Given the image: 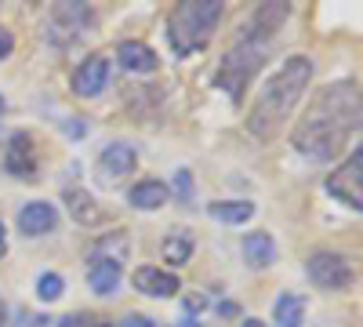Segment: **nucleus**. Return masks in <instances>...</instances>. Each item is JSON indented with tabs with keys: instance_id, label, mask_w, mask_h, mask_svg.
Listing matches in <instances>:
<instances>
[{
	"instance_id": "5701e85b",
	"label": "nucleus",
	"mask_w": 363,
	"mask_h": 327,
	"mask_svg": "<svg viewBox=\"0 0 363 327\" xmlns=\"http://www.w3.org/2000/svg\"><path fill=\"white\" fill-rule=\"evenodd\" d=\"M174 189H178L182 200H189V196H193V174H189V171H178V174H174Z\"/></svg>"
},
{
	"instance_id": "423d86ee",
	"label": "nucleus",
	"mask_w": 363,
	"mask_h": 327,
	"mask_svg": "<svg viewBox=\"0 0 363 327\" xmlns=\"http://www.w3.org/2000/svg\"><path fill=\"white\" fill-rule=\"evenodd\" d=\"M327 193L342 200L345 207H352V211H359V204H363V153L359 150L327 178Z\"/></svg>"
},
{
	"instance_id": "0eeeda50",
	"label": "nucleus",
	"mask_w": 363,
	"mask_h": 327,
	"mask_svg": "<svg viewBox=\"0 0 363 327\" xmlns=\"http://www.w3.org/2000/svg\"><path fill=\"white\" fill-rule=\"evenodd\" d=\"M309 280L327 291H342L352 284V265H349V258H342L335 251H316L309 258Z\"/></svg>"
},
{
	"instance_id": "20e7f679",
	"label": "nucleus",
	"mask_w": 363,
	"mask_h": 327,
	"mask_svg": "<svg viewBox=\"0 0 363 327\" xmlns=\"http://www.w3.org/2000/svg\"><path fill=\"white\" fill-rule=\"evenodd\" d=\"M222 18V0H186L167 18V37L178 58H189L200 48H207L211 33Z\"/></svg>"
},
{
	"instance_id": "b1692460",
	"label": "nucleus",
	"mask_w": 363,
	"mask_h": 327,
	"mask_svg": "<svg viewBox=\"0 0 363 327\" xmlns=\"http://www.w3.org/2000/svg\"><path fill=\"white\" fill-rule=\"evenodd\" d=\"M15 51V37H11V29H4L0 26V62H4V58Z\"/></svg>"
},
{
	"instance_id": "c756f323",
	"label": "nucleus",
	"mask_w": 363,
	"mask_h": 327,
	"mask_svg": "<svg viewBox=\"0 0 363 327\" xmlns=\"http://www.w3.org/2000/svg\"><path fill=\"white\" fill-rule=\"evenodd\" d=\"M182 327H196V320H193V316H186V320H182Z\"/></svg>"
},
{
	"instance_id": "7ed1b4c3",
	"label": "nucleus",
	"mask_w": 363,
	"mask_h": 327,
	"mask_svg": "<svg viewBox=\"0 0 363 327\" xmlns=\"http://www.w3.org/2000/svg\"><path fill=\"white\" fill-rule=\"evenodd\" d=\"M309 80H313V62H309V58L306 55L287 58V62L262 84L258 102H255L251 121H247L251 135H258V138H272V135H277L287 124V116L298 106V99H301V92H306Z\"/></svg>"
},
{
	"instance_id": "aec40b11",
	"label": "nucleus",
	"mask_w": 363,
	"mask_h": 327,
	"mask_svg": "<svg viewBox=\"0 0 363 327\" xmlns=\"http://www.w3.org/2000/svg\"><path fill=\"white\" fill-rule=\"evenodd\" d=\"M193 255V233L189 229H174L167 240H164V258L167 265H186Z\"/></svg>"
},
{
	"instance_id": "c85d7f7f",
	"label": "nucleus",
	"mask_w": 363,
	"mask_h": 327,
	"mask_svg": "<svg viewBox=\"0 0 363 327\" xmlns=\"http://www.w3.org/2000/svg\"><path fill=\"white\" fill-rule=\"evenodd\" d=\"M240 327H265V323H262V320H244Z\"/></svg>"
},
{
	"instance_id": "393cba45",
	"label": "nucleus",
	"mask_w": 363,
	"mask_h": 327,
	"mask_svg": "<svg viewBox=\"0 0 363 327\" xmlns=\"http://www.w3.org/2000/svg\"><path fill=\"white\" fill-rule=\"evenodd\" d=\"M116 327H157V320H149V316H124V320H120Z\"/></svg>"
},
{
	"instance_id": "7c9ffc66",
	"label": "nucleus",
	"mask_w": 363,
	"mask_h": 327,
	"mask_svg": "<svg viewBox=\"0 0 363 327\" xmlns=\"http://www.w3.org/2000/svg\"><path fill=\"white\" fill-rule=\"evenodd\" d=\"M0 109H4V99H0Z\"/></svg>"
},
{
	"instance_id": "bb28decb",
	"label": "nucleus",
	"mask_w": 363,
	"mask_h": 327,
	"mask_svg": "<svg viewBox=\"0 0 363 327\" xmlns=\"http://www.w3.org/2000/svg\"><path fill=\"white\" fill-rule=\"evenodd\" d=\"M218 313H222V316H236V313H240V306H236V302H222V306H218Z\"/></svg>"
},
{
	"instance_id": "a211bd4d",
	"label": "nucleus",
	"mask_w": 363,
	"mask_h": 327,
	"mask_svg": "<svg viewBox=\"0 0 363 327\" xmlns=\"http://www.w3.org/2000/svg\"><path fill=\"white\" fill-rule=\"evenodd\" d=\"M66 207H69V215L80 222V226H95L99 222V204H95V196L91 193H84V189H66Z\"/></svg>"
},
{
	"instance_id": "412c9836",
	"label": "nucleus",
	"mask_w": 363,
	"mask_h": 327,
	"mask_svg": "<svg viewBox=\"0 0 363 327\" xmlns=\"http://www.w3.org/2000/svg\"><path fill=\"white\" fill-rule=\"evenodd\" d=\"M91 258H102V262H124L128 258V236L116 233V236H106V240H99L95 248H91Z\"/></svg>"
},
{
	"instance_id": "9d476101",
	"label": "nucleus",
	"mask_w": 363,
	"mask_h": 327,
	"mask_svg": "<svg viewBox=\"0 0 363 327\" xmlns=\"http://www.w3.org/2000/svg\"><path fill=\"white\" fill-rule=\"evenodd\" d=\"M4 167L15 174V178H29L37 171V153H33V138H29L26 131L11 135L8 142V153H4Z\"/></svg>"
},
{
	"instance_id": "6ab92c4d",
	"label": "nucleus",
	"mask_w": 363,
	"mask_h": 327,
	"mask_svg": "<svg viewBox=\"0 0 363 327\" xmlns=\"http://www.w3.org/2000/svg\"><path fill=\"white\" fill-rule=\"evenodd\" d=\"M301 313H306V302L301 294H280L277 299V309H272V323L277 327H301Z\"/></svg>"
},
{
	"instance_id": "4468645a",
	"label": "nucleus",
	"mask_w": 363,
	"mask_h": 327,
	"mask_svg": "<svg viewBox=\"0 0 363 327\" xmlns=\"http://www.w3.org/2000/svg\"><path fill=\"white\" fill-rule=\"evenodd\" d=\"M167 196H171V189L164 182H157V178H145V182H138L128 193L131 207H138V211H160V207L167 204Z\"/></svg>"
},
{
	"instance_id": "f03ea898",
	"label": "nucleus",
	"mask_w": 363,
	"mask_h": 327,
	"mask_svg": "<svg viewBox=\"0 0 363 327\" xmlns=\"http://www.w3.org/2000/svg\"><path fill=\"white\" fill-rule=\"evenodd\" d=\"M287 15H291L287 4H265L262 11H255L251 26L244 29V37L236 40V48H229L225 62H222V70H218V87H222L233 102L244 99V87H247L251 77L258 73L269 40L277 37V29L287 22Z\"/></svg>"
},
{
	"instance_id": "39448f33",
	"label": "nucleus",
	"mask_w": 363,
	"mask_h": 327,
	"mask_svg": "<svg viewBox=\"0 0 363 327\" xmlns=\"http://www.w3.org/2000/svg\"><path fill=\"white\" fill-rule=\"evenodd\" d=\"M91 26H95V11H91L87 4H80V0H66V4L51 8V15H48L51 40L62 44V48L73 44V40H80Z\"/></svg>"
},
{
	"instance_id": "dca6fc26",
	"label": "nucleus",
	"mask_w": 363,
	"mask_h": 327,
	"mask_svg": "<svg viewBox=\"0 0 363 327\" xmlns=\"http://www.w3.org/2000/svg\"><path fill=\"white\" fill-rule=\"evenodd\" d=\"M87 284L95 294H116L120 287V265L116 262H102V258H91L87 262Z\"/></svg>"
},
{
	"instance_id": "4be33fe9",
	"label": "nucleus",
	"mask_w": 363,
	"mask_h": 327,
	"mask_svg": "<svg viewBox=\"0 0 363 327\" xmlns=\"http://www.w3.org/2000/svg\"><path fill=\"white\" fill-rule=\"evenodd\" d=\"M62 291H66V280L58 277V273H44L40 280H37V294L44 302H55V299H62Z\"/></svg>"
},
{
	"instance_id": "1a4fd4ad",
	"label": "nucleus",
	"mask_w": 363,
	"mask_h": 327,
	"mask_svg": "<svg viewBox=\"0 0 363 327\" xmlns=\"http://www.w3.org/2000/svg\"><path fill=\"white\" fill-rule=\"evenodd\" d=\"M135 164H138V157H135L131 145L116 142V145H106L102 150V157L95 164V174H99V182L113 186V182H120V178H128L135 171Z\"/></svg>"
},
{
	"instance_id": "f257e3e1",
	"label": "nucleus",
	"mask_w": 363,
	"mask_h": 327,
	"mask_svg": "<svg viewBox=\"0 0 363 327\" xmlns=\"http://www.w3.org/2000/svg\"><path fill=\"white\" fill-rule=\"evenodd\" d=\"M359 128V87L356 80H338L323 87L294 128V150L309 160H330L345 150L349 135Z\"/></svg>"
},
{
	"instance_id": "cd10ccee",
	"label": "nucleus",
	"mask_w": 363,
	"mask_h": 327,
	"mask_svg": "<svg viewBox=\"0 0 363 327\" xmlns=\"http://www.w3.org/2000/svg\"><path fill=\"white\" fill-rule=\"evenodd\" d=\"M8 255V233H4V222H0V258Z\"/></svg>"
},
{
	"instance_id": "6e6552de",
	"label": "nucleus",
	"mask_w": 363,
	"mask_h": 327,
	"mask_svg": "<svg viewBox=\"0 0 363 327\" xmlns=\"http://www.w3.org/2000/svg\"><path fill=\"white\" fill-rule=\"evenodd\" d=\"M106 84H109V62L102 55H87L84 62L73 70V95H80V99L102 95Z\"/></svg>"
},
{
	"instance_id": "ddd939ff",
	"label": "nucleus",
	"mask_w": 363,
	"mask_h": 327,
	"mask_svg": "<svg viewBox=\"0 0 363 327\" xmlns=\"http://www.w3.org/2000/svg\"><path fill=\"white\" fill-rule=\"evenodd\" d=\"M116 58L128 73H153L157 70V51L149 44H142V40H124L120 51H116Z\"/></svg>"
},
{
	"instance_id": "2eb2a0df",
	"label": "nucleus",
	"mask_w": 363,
	"mask_h": 327,
	"mask_svg": "<svg viewBox=\"0 0 363 327\" xmlns=\"http://www.w3.org/2000/svg\"><path fill=\"white\" fill-rule=\"evenodd\" d=\"M244 258L251 270H269L277 262V244H272L269 233H247L244 236Z\"/></svg>"
},
{
	"instance_id": "f8f14e48",
	"label": "nucleus",
	"mask_w": 363,
	"mask_h": 327,
	"mask_svg": "<svg viewBox=\"0 0 363 327\" xmlns=\"http://www.w3.org/2000/svg\"><path fill=\"white\" fill-rule=\"evenodd\" d=\"M55 222H58V211L48 200H33V204H26L18 211V229L26 236H44V233L55 229Z\"/></svg>"
},
{
	"instance_id": "9b49d317",
	"label": "nucleus",
	"mask_w": 363,
	"mask_h": 327,
	"mask_svg": "<svg viewBox=\"0 0 363 327\" xmlns=\"http://www.w3.org/2000/svg\"><path fill=\"white\" fill-rule=\"evenodd\" d=\"M135 287L142 294H153V299H171V294H178L182 280L167 270H157V265H142V270L135 273Z\"/></svg>"
},
{
	"instance_id": "f3484780",
	"label": "nucleus",
	"mask_w": 363,
	"mask_h": 327,
	"mask_svg": "<svg viewBox=\"0 0 363 327\" xmlns=\"http://www.w3.org/2000/svg\"><path fill=\"white\" fill-rule=\"evenodd\" d=\"M207 215L218 222H229V226H240V222L255 218V204L251 200H215V204H207Z\"/></svg>"
},
{
	"instance_id": "a878e982",
	"label": "nucleus",
	"mask_w": 363,
	"mask_h": 327,
	"mask_svg": "<svg viewBox=\"0 0 363 327\" xmlns=\"http://www.w3.org/2000/svg\"><path fill=\"white\" fill-rule=\"evenodd\" d=\"M207 306V299H203V294H189V299H186V313L193 316V313H200Z\"/></svg>"
}]
</instances>
